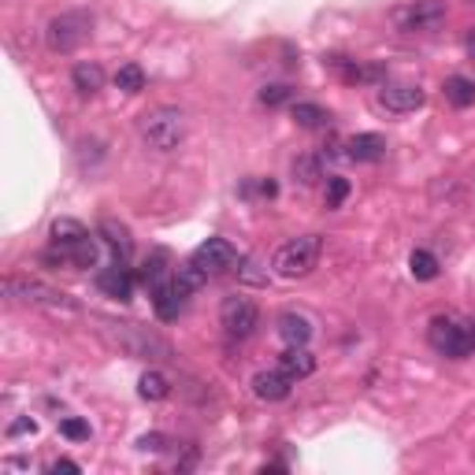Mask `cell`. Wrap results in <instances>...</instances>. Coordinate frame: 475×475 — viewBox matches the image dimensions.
Instances as JSON below:
<instances>
[{"mask_svg":"<svg viewBox=\"0 0 475 475\" xmlns=\"http://www.w3.org/2000/svg\"><path fill=\"white\" fill-rule=\"evenodd\" d=\"M100 334L108 338V345H115L127 356H145V361H171V345L153 334L142 323H119V320H100Z\"/></svg>","mask_w":475,"mask_h":475,"instance_id":"6da1fadb","label":"cell"},{"mask_svg":"<svg viewBox=\"0 0 475 475\" xmlns=\"http://www.w3.org/2000/svg\"><path fill=\"white\" fill-rule=\"evenodd\" d=\"M5 293L19 305H34V309H45V312H79V301H71L64 290H56L41 279H30V275H8Z\"/></svg>","mask_w":475,"mask_h":475,"instance_id":"7a4b0ae2","label":"cell"},{"mask_svg":"<svg viewBox=\"0 0 475 475\" xmlns=\"http://www.w3.org/2000/svg\"><path fill=\"white\" fill-rule=\"evenodd\" d=\"M142 138L149 149L156 153H171L183 145L186 138V115L178 108H156V111H145L142 115Z\"/></svg>","mask_w":475,"mask_h":475,"instance_id":"3957f363","label":"cell"},{"mask_svg":"<svg viewBox=\"0 0 475 475\" xmlns=\"http://www.w3.org/2000/svg\"><path fill=\"white\" fill-rule=\"evenodd\" d=\"M320 249H323V246H320L316 234L290 238L286 246H279L271 268H275V275H282V279H305V275L320 264Z\"/></svg>","mask_w":475,"mask_h":475,"instance_id":"277c9868","label":"cell"},{"mask_svg":"<svg viewBox=\"0 0 475 475\" xmlns=\"http://www.w3.org/2000/svg\"><path fill=\"white\" fill-rule=\"evenodd\" d=\"M428 338L431 345L449 356V361H460V356L475 353V320L460 323V320H449V316H435L431 327H428Z\"/></svg>","mask_w":475,"mask_h":475,"instance_id":"5b68a950","label":"cell"},{"mask_svg":"<svg viewBox=\"0 0 475 475\" xmlns=\"http://www.w3.org/2000/svg\"><path fill=\"white\" fill-rule=\"evenodd\" d=\"M90 16L86 12H64V16H56V19H48V26H45V41H48V48L52 52H75L86 37H90Z\"/></svg>","mask_w":475,"mask_h":475,"instance_id":"8992f818","label":"cell"},{"mask_svg":"<svg viewBox=\"0 0 475 475\" xmlns=\"http://www.w3.org/2000/svg\"><path fill=\"white\" fill-rule=\"evenodd\" d=\"M446 23V0H412V5L394 12V26L405 34L416 30H438Z\"/></svg>","mask_w":475,"mask_h":475,"instance_id":"52a82bcc","label":"cell"},{"mask_svg":"<svg viewBox=\"0 0 475 475\" xmlns=\"http://www.w3.org/2000/svg\"><path fill=\"white\" fill-rule=\"evenodd\" d=\"M219 323H223V331L230 338H249L257 331V323H260V312H257V305L249 301V297L230 293L219 305Z\"/></svg>","mask_w":475,"mask_h":475,"instance_id":"ba28073f","label":"cell"},{"mask_svg":"<svg viewBox=\"0 0 475 475\" xmlns=\"http://www.w3.org/2000/svg\"><path fill=\"white\" fill-rule=\"evenodd\" d=\"M208 279L212 275H219V271H230L234 264H238V249L227 242V238H208V242H201L197 249H194V257H190Z\"/></svg>","mask_w":475,"mask_h":475,"instance_id":"9c48e42d","label":"cell"},{"mask_svg":"<svg viewBox=\"0 0 475 475\" xmlns=\"http://www.w3.org/2000/svg\"><path fill=\"white\" fill-rule=\"evenodd\" d=\"M379 100H383V108H386V111H397V115H405V111L424 108L428 93H424L420 86H416V82H383V90H379Z\"/></svg>","mask_w":475,"mask_h":475,"instance_id":"30bf717a","label":"cell"},{"mask_svg":"<svg viewBox=\"0 0 475 475\" xmlns=\"http://www.w3.org/2000/svg\"><path fill=\"white\" fill-rule=\"evenodd\" d=\"M186 297H190V290L183 282H178V279H164L153 290V309H156V316L164 323H171V320H178V312L186 309Z\"/></svg>","mask_w":475,"mask_h":475,"instance_id":"8fae6325","label":"cell"},{"mask_svg":"<svg viewBox=\"0 0 475 475\" xmlns=\"http://www.w3.org/2000/svg\"><path fill=\"white\" fill-rule=\"evenodd\" d=\"M97 286H100L108 297H115V301H131V297H134V275H131L127 264H119V260L100 271Z\"/></svg>","mask_w":475,"mask_h":475,"instance_id":"7c38bea8","label":"cell"},{"mask_svg":"<svg viewBox=\"0 0 475 475\" xmlns=\"http://www.w3.org/2000/svg\"><path fill=\"white\" fill-rule=\"evenodd\" d=\"M290 390H293V379H290L282 368H275V372H257V375H253V394H257L260 401H286Z\"/></svg>","mask_w":475,"mask_h":475,"instance_id":"4fadbf2b","label":"cell"},{"mask_svg":"<svg viewBox=\"0 0 475 475\" xmlns=\"http://www.w3.org/2000/svg\"><path fill=\"white\" fill-rule=\"evenodd\" d=\"M345 156L356 164H375L386 156V138L383 134H353L345 142Z\"/></svg>","mask_w":475,"mask_h":475,"instance_id":"5bb4252c","label":"cell"},{"mask_svg":"<svg viewBox=\"0 0 475 475\" xmlns=\"http://www.w3.org/2000/svg\"><path fill=\"white\" fill-rule=\"evenodd\" d=\"M279 368L297 383V379H309L316 372V356L309 353V345H286V353L279 356Z\"/></svg>","mask_w":475,"mask_h":475,"instance_id":"9a60e30c","label":"cell"},{"mask_svg":"<svg viewBox=\"0 0 475 475\" xmlns=\"http://www.w3.org/2000/svg\"><path fill=\"white\" fill-rule=\"evenodd\" d=\"M279 334H282L286 345H309L316 331H312V320L305 312H293L290 309V312L279 316Z\"/></svg>","mask_w":475,"mask_h":475,"instance_id":"2e32d148","label":"cell"},{"mask_svg":"<svg viewBox=\"0 0 475 475\" xmlns=\"http://www.w3.org/2000/svg\"><path fill=\"white\" fill-rule=\"evenodd\" d=\"M82 238H90V230H86L79 219H56V223H52V246H56L59 260H68V253L82 242Z\"/></svg>","mask_w":475,"mask_h":475,"instance_id":"e0dca14e","label":"cell"},{"mask_svg":"<svg viewBox=\"0 0 475 475\" xmlns=\"http://www.w3.org/2000/svg\"><path fill=\"white\" fill-rule=\"evenodd\" d=\"M100 234H104V242L111 246L115 260H119V264H127L131 253H134V238H131V230H127L123 223H115V219H104V223H100Z\"/></svg>","mask_w":475,"mask_h":475,"instance_id":"ac0fdd59","label":"cell"},{"mask_svg":"<svg viewBox=\"0 0 475 475\" xmlns=\"http://www.w3.org/2000/svg\"><path fill=\"white\" fill-rule=\"evenodd\" d=\"M71 86H75L82 97H93V93L104 86V68H100V64H75Z\"/></svg>","mask_w":475,"mask_h":475,"instance_id":"d6986e66","label":"cell"},{"mask_svg":"<svg viewBox=\"0 0 475 475\" xmlns=\"http://www.w3.org/2000/svg\"><path fill=\"white\" fill-rule=\"evenodd\" d=\"M290 115H293V123L297 127H305V131H316V127H323L327 123V108H320V104H312V100H297L293 108H290Z\"/></svg>","mask_w":475,"mask_h":475,"instance_id":"ffe728a7","label":"cell"},{"mask_svg":"<svg viewBox=\"0 0 475 475\" xmlns=\"http://www.w3.org/2000/svg\"><path fill=\"white\" fill-rule=\"evenodd\" d=\"M138 394L145 397V401H164L167 394H171V379L164 375V372H156V368H149L142 379H138Z\"/></svg>","mask_w":475,"mask_h":475,"instance_id":"44dd1931","label":"cell"},{"mask_svg":"<svg viewBox=\"0 0 475 475\" xmlns=\"http://www.w3.org/2000/svg\"><path fill=\"white\" fill-rule=\"evenodd\" d=\"M446 100L449 104H457V108H471L475 104V82L471 79H464V75H453V79H446Z\"/></svg>","mask_w":475,"mask_h":475,"instance_id":"7402d4cb","label":"cell"},{"mask_svg":"<svg viewBox=\"0 0 475 475\" xmlns=\"http://www.w3.org/2000/svg\"><path fill=\"white\" fill-rule=\"evenodd\" d=\"M408 271H412V279L431 282V279H438V257L428 253V249H412V257H408Z\"/></svg>","mask_w":475,"mask_h":475,"instance_id":"603a6c76","label":"cell"},{"mask_svg":"<svg viewBox=\"0 0 475 475\" xmlns=\"http://www.w3.org/2000/svg\"><path fill=\"white\" fill-rule=\"evenodd\" d=\"M167 264H171V260H167V253H164V249H156V253L145 260V268H142V282H145L149 290H156V286L167 279Z\"/></svg>","mask_w":475,"mask_h":475,"instance_id":"cb8c5ba5","label":"cell"},{"mask_svg":"<svg viewBox=\"0 0 475 475\" xmlns=\"http://www.w3.org/2000/svg\"><path fill=\"white\" fill-rule=\"evenodd\" d=\"M115 86L123 90V93H142L145 90V71L138 64H123L115 71Z\"/></svg>","mask_w":475,"mask_h":475,"instance_id":"d4e9b609","label":"cell"},{"mask_svg":"<svg viewBox=\"0 0 475 475\" xmlns=\"http://www.w3.org/2000/svg\"><path fill=\"white\" fill-rule=\"evenodd\" d=\"M293 178H297L301 186H312L316 178H320V160H316V156H297V160H293Z\"/></svg>","mask_w":475,"mask_h":475,"instance_id":"484cf974","label":"cell"},{"mask_svg":"<svg viewBox=\"0 0 475 475\" xmlns=\"http://www.w3.org/2000/svg\"><path fill=\"white\" fill-rule=\"evenodd\" d=\"M260 104H268V108H282V104H293V86H286V82L264 86V90H260Z\"/></svg>","mask_w":475,"mask_h":475,"instance_id":"4316f807","label":"cell"},{"mask_svg":"<svg viewBox=\"0 0 475 475\" xmlns=\"http://www.w3.org/2000/svg\"><path fill=\"white\" fill-rule=\"evenodd\" d=\"M174 279L183 282V286H186L190 293H194V290H201V286L208 282V275H205V271H201V268H197L194 260H190V264H183V268H178V275H174Z\"/></svg>","mask_w":475,"mask_h":475,"instance_id":"83f0119b","label":"cell"},{"mask_svg":"<svg viewBox=\"0 0 475 475\" xmlns=\"http://www.w3.org/2000/svg\"><path fill=\"white\" fill-rule=\"evenodd\" d=\"M59 435L71 438V442H86V438H90V424L79 420V416H68V420L59 424Z\"/></svg>","mask_w":475,"mask_h":475,"instance_id":"f1b7e54d","label":"cell"},{"mask_svg":"<svg viewBox=\"0 0 475 475\" xmlns=\"http://www.w3.org/2000/svg\"><path fill=\"white\" fill-rule=\"evenodd\" d=\"M345 197H349V183H345L342 174H331L327 178V208H338Z\"/></svg>","mask_w":475,"mask_h":475,"instance_id":"f546056e","label":"cell"},{"mask_svg":"<svg viewBox=\"0 0 475 475\" xmlns=\"http://www.w3.org/2000/svg\"><path fill=\"white\" fill-rule=\"evenodd\" d=\"M19 435H37V424L30 420V416H19L16 424H8V438H19Z\"/></svg>","mask_w":475,"mask_h":475,"instance_id":"4dcf8cb0","label":"cell"},{"mask_svg":"<svg viewBox=\"0 0 475 475\" xmlns=\"http://www.w3.org/2000/svg\"><path fill=\"white\" fill-rule=\"evenodd\" d=\"M138 446H142L145 453H149V449H153V453H160V449H167V438H164V435H142V438H138Z\"/></svg>","mask_w":475,"mask_h":475,"instance_id":"1f68e13d","label":"cell"},{"mask_svg":"<svg viewBox=\"0 0 475 475\" xmlns=\"http://www.w3.org/2000/svg\"><path fill=\"white\" fill-rule=\"evenodd\" d=\"M257 268V260H242V279H249V282H268V271H253Z\"/></svg>","mask_w":475,"mask_h":475,"instance_id":"d6a6232c","label":"cell"},{"mask_svg":"<svg viewBox=\"0 0 475 475\" xmlns=\"http://www.w3.org/2000/svg\"><path fill=\"white\" fill-rule=\"evenodd\" d=\"M59 471H68V475H79L82 468H79L75 460H52V464H48V475H59Z\"/></svg>","mask_w":475,"mask_h":475,"instance_id":"836d02e7","label":"cell"},{"mask_svg":"<svg viewBox=\"0 0 475 475\" xmlns=\"http://www.w3.org/2000/svg\"><path fill=\"white\" fill-rule=\"evenodd\" d=\"M464 45H468V56H471V59H475V30H471V34H468V41H464Z\"/></svg>","mask_w":475,"mask_h":475,"instance_id":"e575fe53","label":"cell"}]
</instances>
